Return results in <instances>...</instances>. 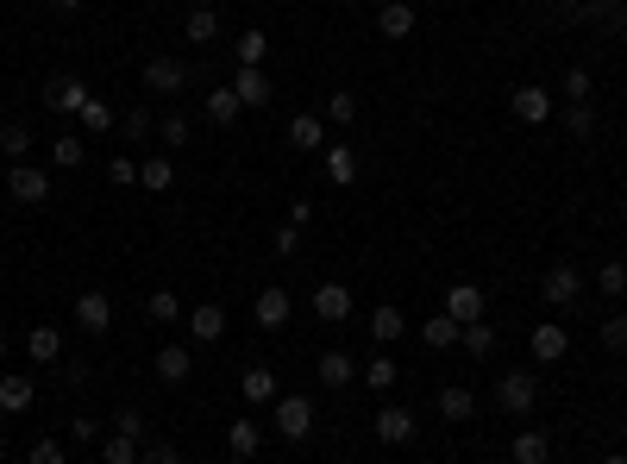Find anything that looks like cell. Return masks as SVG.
Listing matches in <instances>:
<instances>
[{
    "mask_svg": "<svg viewBox=\"0 0 627 464\" xmlns=\"http://www.w3.org/2000/svg\"><path fill=\"white\" fill-rule=\"evenodd\" d=\"M533 402H540V377H533V370H508V377L496 383V408L502 414H533Z\"/></svg>",
    "mask_w": 627,
    "mask_h": 464,
    "instance_id": "cell-1",
    "label": "cell"
},
{
    "mask_svg": "<svg viewBox=\"0 0 627 464\" xmlns=\"http://www.w3.org/2000/svg\"><path fill=\"white\" fill-rule=\"evenodd\" d=\"M276 433L308 439L314 433V396H276Z\"/></svg>",
    "mask_w": 627,
    "mask_h": 464,
    "instance_id": "cell-2",
    "label": "cell"
},
{
    "mask_svg": "<svg viewBox=\"0 0 627 464\" xmlns=\"http://www.w3.org/2000/svg\"><path fill=\"white\" fill-rule=\"evenodd\" d=\"M226 88L239 95V107H270V76H264V63H239V76H232Z\"/></svg>",
    "mask_w": 627,
    "mask_h": 464,
    "instance_id": "cell-3",
    "label": "cell"
},
{
    "mask_svg": "<svg viewBox=\"0 0 627 464\" xmlns=\"http://www.w3.org/2000/svg\"><path fill=\"white\" fill-rule=\"evenodd\" d=\"M515 120H521V126H546V120H552V88L521 82V88H515Z\"/></svg>",
    "mask_w": 627,
    "mask_h": 464,
    "instance_id": "cell-4",
    "label": "cell"
},
{
    "mask_svg": "<svg viewBox=\"0 0 627 464\" xmlns=\"http://www.w3.org/2000/svg\"><path fill=\"white\" fill-rule=\"evenodd\" d=\"M44 107H51V113H63V120H69V113H82V107H88V82H76V76L44 82Z\"/></svg>",
    "mask_w": 627,
    "mask_h": 464,
    "instance_id": "cell-5",
    "label": "cell"
},
{
    "mask_svg": "<svg viewBox=\"0 0 627 464\" xmlns=\"http://www.w3.org/2000/svg\"><path fill=\"white\" fill-rule=\"evenodd\" d=\"M314 320H327V327L352 320V289H345V283H320L314 289Z\"/></svg>",
    "mask_w": 627,
    "mask_h": 464,
    "instance_id": "cell-6",
    "label": "cell"
},
{
    "mask_svg": "<svg viewBox=\"0 0 627 464\" xmlns=\"http://www.w3.org/2000/svg\"><path fill=\"white\" fill-rule=\"evenodd\" d=\"M76 327H82V333H107V327H113V301H107L101 289H82V295H76Z\"/></svg>",
    "mask_w": 627,
    "mask_h": 464,
    "instance_id": "cell-7",
    "label": "cell"
},
{
    "mask_svg": "<svg viewBox=\"0 0 627 464\" xmlns=\"http://www.w3.org/2000/svg\"><path fill=\"white\" fill-rule=\"evenodd\" d=\"M7 189H13V201L38 207L44 195H51V176H44V170H32V164H13V170H7Z\"/></svg>",
    "mask_w": 627,
    "mask_h": 464,
    "instance_id": "cell-8",
    "label": "cell"
},
{
    "mask_svg": "<svg viewBox=\"0 0 627 464\" xmlns=\"http://www.w3.org/2000/svg\"><path fill=\"white\" fill-rule=\"evenodd\" d=\"M145 82L157 88V95H182V82H189V63H182V57H151V63H145Z\"/></svg>",
    "mask_w": 627,
    "mask_h": 464,
    "instance_id": "cell-9",
    "label": "cell"
},
{
    "mask_svg": "<svg viewBox=\"0 0 627 464\" xmlns=\"http://www.w3.org/2000/svg\"><path fill=\"white\" fill-rule=\"evenodd\" d=\"M251 320H258V327L264 333H276V327H283V320H289V289H258V301H251Z\"/></svg>",
    "mask_w": 627,
    "mask_h": 464,
    "instance_id": "cell-10",
    "label": "cell"
},
{
    "mask_svg": "<svg viewBox=\"0 0 627 464\" xmlns=\"http://www.w3.org/2000/svg\"><path fill=\"white\" fill-rule=\"evenodd\" d=\"M314 377L327 383V389H352V383H358V358H352V352H320Z\"/></svg>",
    "mask_w": 627,
    "mask_h": 464,
    "instance_id": "cell-11",
    "label": "cell"
},
{
    "mask_svg": "<svg viewBox=\"0 0 627 464\" xmlns=\"http://www.w3.org/2000/svg\"><path fill=\"white\" fill-rule=\"evenodd\" d=\"M151 370H157V383H189V370H195V358H189V345H157V358H151Z\"/></svg>",
    "mask_w": 627,
    "mask_h": 464,
    "instance_id": "cell-12",
    "label": "cell"
},
{
    "mask_svg": "<svg viewBox=\"0 0 627 464\" xmlns=\"http://www.w3.org/2000/svg\"><path fill=\"white\" fill-rule=\"evenodd\" d=\"M446 314L458 320V327L483 320V289H477V283H452V289H446Z\"/></svg>",
    "mask_w": 627,
    "mask_h": 464,
    "instance_id": "cell-13",
    "label": "cell"
},
{
    "mask_svg": "<svg viewBox=\"0 0 627 464\" xmlns=\"http://www.w3.org/2000/svg\"><path fill=\"white\" fill-rule=\"evenodd\" d=\"M527 345H533V358H540V364H559V358L571 352V333L546 320V327H533V333H527Z\"/></svg>",
    "mask_w": 627,
    "mask_h": 464,
    "instance_id": "cell-14",
    "label": "cell"
},
{
    "mask_svg": "<svg viewBox=\"0 0 627 464\" xmlns=\"http://www.w3.org/2000/svg\"><path fill=\"white\" fill-rule=\"evenodd\" d=\"M577 289H584V276H577L571 264H552V270H546V283H540V295L552 301V308H565V301H577Z\"/></svg>",
    "mask_w": 627,
    "mask_h": 464,
    "instance_id": "cell-15",
    "label": "cell"
},
{
    "mask_svg": "<svg viewBox=\"0 0 627 464\" xmlns=\"http://www.w3.org/2000/svg\"><path fill=\"white\" fill-rule=\"evenodd\" d=\"M408 333V314L396 308V301H383V308H370V339H377V345H396Z\"/></svg>",
    "mask_w": 627,
    "mask_h": 464,
    "instance_id": "cell-16",
    "label": "cell"
},
{
    "mask_svg": "<svg viewBox=\"0 0 627 464\" xmlns=\"http://www.w3.org/2000/svg\"><path fill=\"white\" fill-rule=\"evenodd\" d=\"M239 396L251 402V408H264V402H276V370L270 364H251L245 377H239Z\"/></svg>",
    "mask_w": 627,
    "mask_h": 464,
    "instance_id": "cell-17",
    "label": "cell"
},
{
    "mask_svg": "<svg viewBox=\"0 0 627 464\" xmlns=\"http://www.w3.org/2000/svg\"><path fill=\"white\" fill-rule=\"evenodd\" d=\"M377 439L383 446H414V414L408 408H383L377 414Z\"/></svg>",
    "mask_w": 627,
    "mask_h": 464,
    "instance_id": "cell-18",
    "label": "cell"
},
{
    "mask_svg": "<svg viewBox=\"0 0 627 464\" xmlns=\"http://www.w3.org/2000/svg\"><path fill=\"white\" fill-rule=\"evenodd\" d=\"M377 32H383V38H396V44L414 38V0H389V7L377 13Z\"/></svg>",
    "mask_w": 627,
    "mask_h": 464,
    "instance_id": "cell-19",
    "label": "cell"
},
{
    "mask_svg": "<svg viewBox=\"0 0 627 464\" xmlns=\"http://www.w3.org/2000/svg\"><path fill=\"white\" fill-rule=\"evenodd\" d=\"M439 414H446V421H471L477 414V389L471 383H446L439 389Z\"/></svg>",
    "mask_w": 627,
    "mask_h": 464,
    "instance_id": "cell-20",
    "label": "cell"
},
{
    "mask_svg": "<svg viewBox=\"0 0 627 464\" xmlns=\"http://www.w3.org/2000/svg\"><path fill=\"white\" fill-rule=\"evenodd\" d=\"M320 145H327V120L295 113V120H289V151H320Z\"/></svg>",
    "mask_w": 627,
    "mask_h": 464,
    "instance_id": "cell-21",
    "label": "cell"
},
{
    "mask_svg": "<svg viewBox=\"0 0 627 464\" xmlns=\"http://www.w3.org/2000/svg\"><path fill=\"white\" fill-rule=\"evenodd\" d=\"M38 402V383L32 377H0V414H26Z\"/></svg>",
    "mask_w": 627,
    "mask_h": 464,
    "instance_id": "cell-22",
    "label": "cell"
},
{
    "mask_svg": "<svg viewBox=\"0 0 627 464\" xmlns=\"http://www.w3.org/2000/svg\"><path fill=\"white\" fill-rule=\"evenodd\" d=\"M458 320L452 314H433V320H421V345H427V352H452V345H458Z\"/></svg>",
    "mask_w": 627,
    "mask_h": 464,
    "instance_id": "cell-23",
    "label": "cell"
},
{
    "mask_svg": "<svg viewBox=\"0 0 627 464\" xmlns=\"http://www.w3.org/2000/svg\"><path fill=\"white\" fill-rule=\"evenodd\" d=\"M508 452H515V464H552V439H546V433H533V427H521Z\"/></svg>",
    "mask_w": 627,
    "mask_h": 464,
    "instance_id": "cell-24",
    "label": "cell"
},
{
    "mask_svg": "<svg viewBox=\"0 0 627 464\" xmlns=\"http://www.w3.org/2000/svg\"><path fill=\"white\" fill-rule=\"evenodd\" d=\"M189 333H195L201 345H214V339L226 333V308H214V301H201V308L189 314Z\"/></svg>",
    "mask_w": 627,
    "mask_h": 464,
    "instance_id": "cell-25",
    "label": "cell"
},
{
    "mask_svg": "<svg viewBox=\"0 0 627 464\" xmlns=\"http://www.w3.org/2000/svg\"><path fill=\"white\" fill-rule=\"evenodd\" d=\"M226 446H232V458H258L264 427H258V421H232V427H226Z\"/></svg>",
    "mask_w": 627,
    "mask_h": 464,
    "instance_id": "cell-26",
    "label": "cell"
},
{
    "mask_svg": "<svg viewBox=\"0 0 627 464\" xmlns=\"http://www.w3.org/2000/svg\"><path fill=\"white\" fill-rule=\"evenodd\" d=\"M26 352H32V364H57L63 358V333L57 327H32L26 333Z\"/></svg>",
    "mask_w": 627,
    "mask_h": 464,
    "instance_id": "cell-27",
    "label": "cell"
},
{
    "mask_svg": "<svg viewBox=\"0 0 627 464\" xmlns=\"http://www.w3.org/2000/svg\"><path fill=\"white\" fill-rule=\"evenodd\" d=\"M51 164H57L63 176L88 164V151H82V132H57V145H51Z\"/></svg>",
    "mask_w": 627,
    "mask_h": 464,
    "instance_id": "cell-28",
    "label": "cell"
},
{
    "mask_svg": "<svg viewBox=\"0 0 627 464\" xmlns=\"http://www.w3.org/2000/svg\"><path fill=\"white\" fill-rule=\"evenodd\" d=\"M239 113H245V107H239V95H232V88H220V82L207 88V120H214V126H232Z\"/></svg>",
    "mask_w": 627,
    "mask_h": 464,
    "instance_id": "cell-29",
    "label": "cell"
},
{
    "mask_svg": "<svg viewBox=\"0 0 627 464\" xmlns=\"http://www.w3.org/2000/svg\"><path fill=\"white\" fill-rule=\"evenodd\" d=\"M458 345H464L471 358H490V352H496V327H490V320H471V327L458 333Z\"/></svg>",
    "mask_w": 627,
    "mask_h": 464,
    "instance_id": "cell-30",
    "label": "cell"
},
{
    "mask_svg": "<svg viewBox=\"0 0 627 464\" xmlns=\"http://www.w3.org/2000/svg\"><path fill=\"white\" fill-rule=\"evenodd\" d=\"M214 32H220V19H214V7H195L189 19H182V38H189V44H214Z\"/></svg>",
    "mask_w": 627,
    "mask_h": 464,
    "instance_id": "cell-31",
    "label": "cell"
},
{
    "mask_svg": "<svg viewBox=\"0 0 627 464\" xmlns=\"http://www.w3.org/2000/svg\"><path fill=\"white\" fill-rule=\"evenodd\" d=\"M176 182V170H170V157H151V164H138V189H151V195H164Z\"/></svg>",
    "mask_w": 627,
    "mask_h": 464,
    "instance_id": "cell-32",
    "label": "cell"
},
{
    "mask_svg": "<svg viewBox=\"0 0 627 464\" xmlns=\"http://www.w3.org/2000/svg\"><path fill=\"white\" fill-rule=\"evenodd\" d=\"M145 314L157 320V327H176V320H182V301H176L170 289H151V301H145Z\"/></svg>",
    "mask_w": 627,
    "mask_h": 464,
    "instance_id": "cell-33",
    "label": "cell"
},
{
    "mask_svg": "<svg viewBox=\"0 0 627 464\" xmlns=\"http://www.w3.org/2000/svg\"><path fill=\"white\" fill-rule=\"evenodd\" d=\"M26 151H32V132L26 126H0V157H7V164H19Z\"/></svg>",
    "mask_w": 627,
    "mask_h": 464,
    "instance_id": "cell-34",
    "label": "cell"
},
{
    "mask_svg": "<svg viewBox=\"0 0 627 464\" xmlns=\"http://www.w3.org/2000/svg\"><path fill=\"white\" fill-rule=\"evenodd\" d=\"M565 132H571V138H590V132H596V107H590V101H571V107H565Z\"/></svg>",
    "mask_w": 627,
    "mask_h": 464,
    "instance_id": "cell-35",
    "label": "cell"
},
{
    "mask_svg": "<svg viewBox=\"0 0 627 464\" xmlns=\"http://www.w3.org/2000/svg\"><path fill=\"white\" fill-rule=\"evenodd\" d=\"M327 176H333V182H352V176H358V151H352V145H333V151H327Z\"/></svg>",
    "mask_w": 627,
    "mask_h": 464,
    "instance_id": "cell-36",
    "label": "cell"
},
{
    "mask_svg": "<svg viewBox=\"0 0 627 464\" xmlns=\"http://www.w3.org/2000/svg\"><path fill=\"white\" fill-rule=\"evenodd\" d=\"M101 464H138V439H126V433L101 439Z\"/></svg>",
    "mask_w": 627,
    "mask_h": 464,
    "instance_id": "cell-37",
    "label": "cell"
},
{
    "mask_svg": "<svg viewBox=\"0 0 627 464\" xmlns=\"http://www.w3.org/2000/svg\"><path fill=\"white\" fill-rule=\"evenodd\" d=\"M596 289L609 295V301H621V295H627V264H615V258H609V264L596 270Z\"/></svg>",
    "mask_w": 627,
    "mask_h": 464,
    "instance_id": "cell-38",
    "label": "cell"
},
{
    "mask_svg": "<svg viewBox=\"0 0 627 464\" xmlns=\"http://www.w3.org/2000/svg\"><path fill=\"white\" fill-rule=\"evenodd\" d=\"M596 333H602V352H627V314H609Z\"/></svg>",
    "mask_w": 627,
    "mask_h": 464,
    "instance_id": "cell-39",
    "label": "cell"
},
{
    "mask_svg": "<svg viewBox=\"0 0 627 464\" xmlns=\"http://www.w3.org/2000/svg\"><path fill=\"white\" fill-rule=\"evenodd\" d=\"M157 138H164L170 151H182V145H189L195 132H189V120H182V113H164V126H157Z\"/></svg>",
    "mask_w": 627,
    "mask_h": 464,
    "instance_id": "cell-40",
    "label": "cell"
},
{
    "mask_svg": "<svg viewBox=\"0 0 627 464\" xmlns=\"http://www.w3.org/2000/svg\"><path fill=\"white\" fill-rule=\"evenodd\" d=\"M364 389H396V364H389V358H370V364H364Z\"/></svg>",
    "mask_w": 627,
    "mask_h": 464,
    "instance_id": "cell-41",
    "label": "cell"
},
{
    "mask_svg": "<svg viewBox=\"0 0 627 464\" xmlns=\"http://www.w3.org/2000/svg\"><path fill=\"white\" fill-rule=\"evenodd\" d=\"M26 464H69V446L63 439H38V446L26 452Z\"/></svg>",
    "mask_w": 627,
    "mask_h": 464,
    "instance_id": "cell-42",
    "label": "cell"
},
{
    "mask_svg": "<svg viewBox=\"0 0 627 464\" xmlns=\"http://www.w3.org/2000/svg\"><path fill=\"white\" fill-rule=\"evenodd\" d=\"M76 120H82L88 132H107V126H113V107H107V101H95V95H88V107L76 113Z\"/></svg>",
    "mask_w": 627,
    "mask_h": 464,
    "instance_id": "cell-43",
    "label": "cell"
},
{
    "mask_svg": "<svg viewBox=\"0 0 627 464\" xmlns=\"http://www.w3.org/2000/svg\"><path fill=\"white\" fill-rule=\"evenodd\" d=\"M327 120H333V126H352V120H358V95H345V88H339V95L327 101Z\"/></svg>",
    "mask_w": 627,
    "mask_h": 464,
    "instance_id": "cell-44",
    "label": "cell"
},
{
    "mask_svg": "<svg viewBox=\"0 0 627 464\" xmlns=\"http://www.w3.org/2000/svg\"><path fill=\"white\" fill-rule=\"evenodd\" d=\"M270 57V38L264 32H239V63H264Z\"/></svg>",
    "mask_w": 627,
    "mask_h": 464,
    "instance_id": "cell-45",
    "label": "cell"
},
{
    "mask_svg": "<svg viewBox=\"0 0 627 464\" xmlns=\"http://www.w3.org/2000/svg\"><path fill=\"white\" fill-rule=\"evenodd\" d=\"M113 433H126V439H145V414H138V408H120V414H113Z\"/></svg>",
    "mask_w": 627,
    "mask_h": 464,
    "instance_id": "cell-46",
    "label": "cell"
},
{
    "mask_svg": "<svg viewBox=\"0 0 627 464\" xmlns=\"http://www.w3.org/2000/svg\"><path fill=\"white\" fill-rule=\"evenodd\" d=\"M69 439H76V446H101V427L88 421V414H76V421H69Z\"/></svg>",
    "mask_w": 627,
    "mask_h": 464,
    "instance_id": "cell-47",
    "label": "cell"
},
{
    "mask_svg": "<svg viewBox=\"0 0 627 464\" xmlns=\"http://www.w3.org/2000/svg\"><path fill=\"white\" fill-rule=\"evenodd\" d=\"M565 95L571 101H590V69H565Z\"/></svg>",
    "mask_w": 627,
    "mask_h": 464,
    "instance_id": "cell-48",
    "label": "cell"
},
{
    "mask_svg": "<svg viewBox=\"0 0 627 464\" xmlns=\"http://www.w3.org/2000/svg\"><path fill=\"white\" fill-rule=\"evenodd\" d=\"M295 251H301V226L289 220L283 232H276V258H295Z\"/></svg>",
    "mask_w": 627,
    "mask_h": 464,
    "instance_id": "cell-49",
    "label": "cell"
},
{
    "mask_svg": "<svg viewBox=\"0 0 627 464\" xmlns=\"http://www.w3.org/2000/svg\"><path fill=\"white\" fill-rule=\"evenodd\" d=\"M138 464H182V452L176 446H145V452H138Z\"/></svg>",
    "mask_w": 627,
    "mask_h": 464,
    "instance_id": "cell-50",
    "label": "cell"
},
{
    "mask_svg": "<svg viewBox=\"0 0 627 464\" xmlns=\"http://www.w3.org/2000/svg\"><path fill=\"white\" fill-rule=\"evenodd\" d=\"M107 176H113V182H138V164H132V157H113Z\"/></svg>",
    "mask_w": 627,
    "mask_h": 464,
    "instance_id": "cell-51",
    "label": "cell"
},
{
    "mask_svg": "<svg viewBox=\"0 0 627 464\" xmlns=\"http://www.w3.org/2000/svg\"><path fill=\"white\" fill-rule=\"evenodd\" d=\"M51 7H57V13H82V0H51Z\"/></svg>",
    "mask_w": 627,
    "mask_h": 464,
    "instance_id": "cell-52",
    "label": "cell"
},
{
    "mask_svg": "<svg viewBox=\"0 0 627 464\" xmlns=\"http://www.w3.org/2000/svg\"><path fill=\"white\" fill-rule=\"evenodd\" d=\"M602 464H627V452H609V458H602Z\"/></svg>",
    "mask_w": 627,
    "mask_h": 464,
    "instance_id": "cell-53",
    "label": "cell"
},
{
    "mask_svg": "<svg viewBox=\"0 0 627 464\" xmlns=\"http://www.w3.org/2000/svg\"><path fill=\"white\" fill-rule=\"evenodd\" d=\"M0 358H7V333H0Z\"/></svg>",
    "mask_w": 627,
    "mask_h": 464,
    "instance_id": "cell-54",
    "label": "cell"
},
{
    "mask_svg": "<svg viewBox=\"0 0 627 464\" xmlns=\"http://www.w3.org/2000/svg\"><path fill=\"white\" fill-rule=\"evenodd\" d=\"M195 7H220V0H195Z\"/></svg>",
    "mask_w": 627,
    "mask_h": 464,
    "instance_id": "cell-55",
    "label": "cell"
},
{
    "mask_svg": "<svg viewBox=\"0 0 627 464\" xmlns=\"http://www.w3.org/2000/svg\"><path fill=\"white\" fill-rule=\"evenodd\" d=\"M226 464H251V458H226Z\"/></svg>",
    "mask_w": 627,
    "mask_h": 464,
    "instance_id": "cell-56",
    "label": "cell"
}]
</instances>
